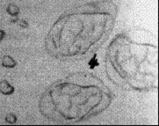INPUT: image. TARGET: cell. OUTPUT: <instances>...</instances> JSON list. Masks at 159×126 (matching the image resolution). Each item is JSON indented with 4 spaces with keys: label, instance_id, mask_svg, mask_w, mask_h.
<instances>
[{
    "label": "cell",
    "instance_id": "obj_1",
    "mask_svg": "<svg viewBox=\"0 0 159 126\" xmlns=\"http://www.w3.org/2000/svg\"><path fill=\"white\" fill-rule=\"evenodd\" d=\"M117 12V6L111 1L88 3L72 8L49 29L45 40L47 51L58 58L87 53L110 34Z\"/></svg>",
    "mask_w": 159,
    "mask_h": 126
},
{
    "label": "cell",
    "instance_id": "obj_2",
    "mask_svg": "<svg viewBox=\"0 0 159 126\" xmlns=\"http://www.w3.org/2000/svg\"><path fill=\"white\" fill-rule=\"evenodd\" d=\"M14 91L15 88L7 80L0 81V94L4 95H11L14 93Z\"/></svg>",
    "mask_w": 159,
    "mask_h": 126
},
{
    "label": "cell",
    "instance_id": "obj_3",
    "mask_svg": "<svg viewBox=\"0 0 159 126\" xmlns=\"http://www.w3.org/2000/svg\"><path fill=\"white\" fill-rule=\"evenodd\" d=\"M2 65L5 68H14L17 65V62L11 56L5 55L2 58Z\"/></svg>",
    "mask_w": 159,
    "mask_h": 126
},
{
    "label": "cell",
    "instance_id": "obj_4",
    "mask_svg": "<svg viewBox=\"0 0 159 126\" xmlns=\"http://www.w3.org/2000/svg\"><path fill=\"white\" fill-rule=\"evenodd\" d=\"M6 12L9 15L12 16V17H18V15L20 14V9L15 4H10V5H8L7 8H6Z\"/></svg>",
    "mask_w": 159,
    "mask_h": 126
},
{
    "label": "cell",
    "instance_id": "obj_5",
    "mask_svg": "<svg viewBox=\"0 0 159 126\" xmlns=\"http://www.w3.org/2000/svg\"><path fill=\"white\" fill-rule=\"evenodd\" d=\"M5 120L7 124H16V122H17V116H16L13 113H10V114L6 115Z\"/></svg>",
    "mask_w": 159,
    "mask_h": 126
},
{
    "label": "cell",
    "instance_id": "obj_6",
    "mask_svg": "<svg viewBox=\"0 0 159 126\" xmlns=\"http://www.w3.org/2000/svg\"><path fill=\"white\" fill-rule=\"evenodd\" d=\"M19 24H20V26H22V27H25V28L28 27V26H29L28 23H27L25 20H20V22H19Z\"/></svg>",
    "mask_w": 159,
    "mask_h": 126
},
{
    "label": "cell",
    "instance_id": "obj_7",
    "mask_svg": "<svg viewBox=\"0 0 159 126\" xmlns=\"http://www.w3.org/2000/svg\"><path fill=\"white\" fill-rule=\"evenodd\" d=\"M5 32L4 30H2V29H0V42L5 38Z\"/></svg>",
    "mask_w": 159,
    "mask_h": 126
}]
</instances>
